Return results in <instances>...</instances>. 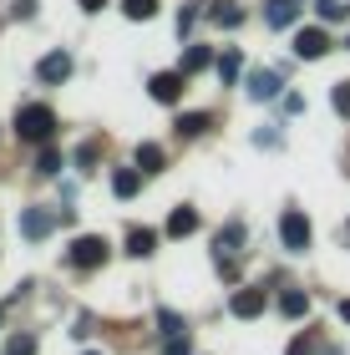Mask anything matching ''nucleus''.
I'll return each mask as SVG.
<instances>
[{"label":"nucleus","instance_id":"f257e3e1","mask_svg":"<svg viewBox=\"0 0 350 355\" xmlns=\"http://www.w3.org/2000/svg\"><path fill=\"white\" fill-rule=\"evenodd\" d=\"M51 127H56V112L46 102H30V107L15 112V137H21V142H46Z\"/></svg>","mask_w":350,"mask_h":355},{"label":"nucleus","instance_id":"f03ea898","mask_svg":"<svg viewBox=\"0 0 350 355\" xmlns=\"http://www.w3.org/2000/svg\"><path fill=\"white\" fill-rule=\"evenodd\" d=\"M67 259H71L76 269H102L107 259H112V244H107L102 234H82V239H71Z\"/></svg>","mask_w":350,"mask_h":355},{"label":"nucleus","instance_id":"7ed1b4c3","mask_svg":"<svg viewBox=\"0 0 350 355\" xmlns=\"http://www.w3.org/2000/svg\"><path fill=\"white\" fill-rule=\"evenodd\" d=\"M310 239H315L310 218L299 214V208H284V218H279V244L290 249V254H305V249H310Z\"/></svg>","mask_w":350,"mask_h":355},{"label":"nucleus","instance_id":"20e7f679","mask_svg":"<svg viewBox=\"0 0 350 355\" xmlns=\"http://www.w3.org/2000/svg\"><path fill=\"white\" fill-rule=\"evenodd\" d=\"M325 51H330V36H325L320 26H299L295 31V56L299 61H320Z\"/></svg>","mask_w":350,"mask_h":355},{"label":"nucleus","instance_id":"39448f33","mask_svg":"<svg viewBox=\"0 0 350 355\" xmlns=\"http://www.w3.org/2000/svg\"><path fill=\"white\" fill-rule=\"evenodd\" d=\"M244 87H249V96H254V102H274V96L284 92V82H279V71H269V67H259V71H249V76H244Z\"/></svg>","mask_w":350,"mask_h":355},{"label":"nucleus","instance_id":"423d86ee","mask_svg":"<svg viewBox=\"0 0 350 355\" xmlns=\"http://www.w3.org/2000/svg\"><path fill=\"white\" fill-rule=\"evenodd\" d=\"M229 310H234L238 320H259V315L269 310V295H264V289H254V284H249V289H238V295L229 300Z\"/></svg>","mask_w":350,"mask_h":355},{"label":"nucleus","instance_id":"0eeeda50","mask_svg":"<svg viewBox=\"0 0 350 355\" xmlns=\"http://www.w3.org/2000/svg\"><path fill=\"white\" fill-rule=\"evenodd\" d=\"M183 82H188V76L183 71H157L152 76V82H148V92H152V102H178V96H183Z\"/></svg>","mask_w":350,"mask_h":355},{"label":"nucleus","instance_id":"6e6552de","mask_svg":"<svg viewBox=\"0 0 350 355\" xmlns=\"http://www.w3.org/2000/svg\"><path fill=\"white\" fill-rule=\"evenodd\" d=\"M36 76H41L46 87H61V82H67V76H71V56H67V51H51V56H41Z\"/></svg>","mask_w":350,"mask_h":355},{"label":"nucleus","instance_id":"1a4fd4ad","mask_svg":"<svg viewBox=\"0 0 350 355\" xmlns=\"http://www.w3.org/2000/svg\"><path fill=\"white\" fill-rule=\"evenodd\" d=\"M51 223H56L51 208H26V214H21V234L26 239H46V234H51Z\"/></svg>","mask_w":350,"mask_h":355},{"label":"nucleus","instance_id":"9d476101","mask_svg":"<svg viewBox=\"0 0 350 355\" xmlns=\"http://www.w3.org/2000/svg\"><path fill=\"white\" fill-rule=\"evenodd\" d=\"M193 229H198V208L178 203V208H173V214H168V234H173V239H188Z\"/></svg>","mask_w":350,"mask_h":355},{"label":"nucleus","instance_id":"9b49d317","mask_svg":"<svg viewBox=\"0 0 350 355\" xmlns=\"http://www.w3.org/2000/svg\"><path fill=\"white\" fill-rule=\"evenodd\" d=\"M295 15H299V0H269V6H264L269 26H295Z\"/></svg>","mask_w":350,"mask_h":355},{"label":"nucleus","instance_id":"f8f14e48","mask_svg":"<svg viewBox=\"0 0 350 355\" xmlns=\"http://www.w3.org/2000/svg\"><path fill=\"white\" fill-rule=\"evenodd\" d=\"M213 71H218V82H224V87H234V82H238V71H244V56H238L234 46H229V51L213 61Z\"/></svg>","mask_w":350,"mask_h":355},{"label":"nucleus","instance_id":"ddd939ff","mask_svg":"<svg viewBox=\"0 0 350 355\" xmlns=\"http://www.w3.org/2000/svg\"><path fill=\"white\" fill-rule=\"evenodd\" d=\"M137 188H142V168H117L112 173V193L117 198H132Z\"/></svg>","mask_w":350,"mask_h":355},{"label":"nucleus","instance_id":"4468645a","mask_svg":"<svg viewBox=\"0 0 350 355\" xmlns=\"http://www.w3.org/2000/svg\"><path fill=\"white\" fill-rule=\"evenodd\" d=\"M152 249H157V234L152 229H132V234H127V254H132V259H148Z\"/></svg>","mask_w":350,"mask_h":355},{"label":"nucleus","instance_id":"2eb2a0df","mask_svg":"<svg viewBox=\"0 0 350 355\" xmlns=\"http://www.w3.org/2000/svg\"><path fill=\"white\" fill-rule=\"evenodd\" d=\"M203 67H213V51L209 46H188V56H183V76H193V71H203Z\"/></svg>","mask_w":350,"mask_h":355},{"label":"nucleus","instance_id":"dca6fc26","mask_svg":"<svg viewBox=\"0 0 350 355\" xmlns=\"http://www.w3.org/2000/svg\"><path fill=\"white\" fill-rule=\"evenodd\" d=\"M137 168L142 173H163V148H157V142H142L137 148Z\"/></svg>","mask_w":350,"mask_h":355},{"label":"nucleus","instance_id":"f3484780","mask_svg":"<svg viewBox=\"0 0 350 355\" xmlns=\"http://www.w3.org/2000/svg\"><path fill=\"white\" fill-rule=\"evenodd\" d=\"M122 15H127V21H152L157 0H122Z\"/></svg>","mask_w":350,"mask_h":355},{"label":"nucleus","instance_id":"a211bd4d","mask_svg":"<svg viewBox=\"0 0 350 355\" xmlns=\"http://www.w3.org/2000/svg\"><path fill=\"white\" fill-rule=\"evenodd\" d=\"M279 310H284V315H290V320H299V315H305V310H310V295H305V289H290V295H284V300H279Z\"/></svg>","mask_w":350,"mask_h":355},{"label":"nucleus","instance_id":"6ab92c4d","mask_svg":"<svg viewBox=\"0 0 350 355\" xmlns=\"http://www.w3.org/2000/svg\"><path fill=\"white\" fill-rule=\"evenodd\" d=\"M203 127H209V112H188V117H178V132L183 137H198Z\"/></svg>","mask_w":350,"mask_h":355},{"label":"nucleus","instance_id":"aec40b11","mask_svg":"<svg viewBox=\"0 0 350 355\" xmlns=\"http://www.w3.org/2000/svg\"><path fill=\"white\" fill-rule=\"evenodd\" d=\"M209 15H213L218 26H229V31H234V26H244V10H234V6H209Z\"/></svg>","mask_w":350,"mask_h":355},{"label":"nucleus","instance_id":"412c9836","mask_svg":"<svg viewBox=\"0 0 350 355\" xmlns=\"http://www.w3.org/2000/svg\"><path fill=\"white\" fill-rule=\"evenodd\" d=\"M345 10L350 6H340V0H315V15H320V21H345Z\"/></svg>","mask_w":350,"mask_h":355},{"label":"nucleus","instance_id":"4be33fe9","mask_svg":"<svg viewBox=\"0 0 350 355\" xmlns=\"http://www.w3.org/2000/svg\"><path fill=\"white\" fill-rule=\"evenodd\" d=\"M330 107H335L340 117H350V82H335V87H330Z\"/></svg>","mask_w":350,"mask_h":355},{"label":"nucleus","instance_id":"5701e85b","mask_svg":"<svg viewBox=\"0 0 350 355\" xmlns=\"http://www.w3.org/2000/svg\"><path fill=\"white\" fill-rule=\"evenodd\" d=\"M157 325H163V335H168V340H173V335H188V325H183V320L173 315V310H157Z\"/></svg>","mask_w":350,"mask_h":355},{"label":"nucleus","instance_id":"b1692460","mask_svg":"<svg viewBox=\"0 0 350 355\" xmlns=\"http://www.w3.org/2000/svg\"><path fill=\"white\" fill-rule=\"evenodd\" d=\"M36 173H46V178H51V173H61V153H51V148H46V153H41V163H36Z\"/></svg>","mask_w":350,"mask_h":355},{"label":"nucleus","instance_id":"393cba45","mask_svg":"<svg viewBox=\"0 0 350 355\" xmlns=\"http://www.w3.org/2000/svg\"><path fill=\"white\" fill-rule=\"evenodd\" d=\"M163 355H193V340H188V335H173V340L163 345Z\"/></svg>","mask_w":350,"mask_h":355},{"label":"nucleus","instance_id":"a878e982","mask_svg":"<svg viewBox=\"0 0 350 355\" xmlns=\"http://www.w3.org/2000/svg\"><path fill=\"white\" fill-rule=\"evenodd\" d=\"M10 355H36V340H30V335H15V340H10Z\"/></svg>","mask_w":350,"mask_h":355},{"label":"nucleus","instance_id":"bb28decb","mask_svg":"<svg viewBox=\"0 0 350 355\" xmlns=\"http://www.w3.org/2000/svg\"><path fill=\"white\" fill-rule=\"evenodd\" d=\"M15 15H21V21H30V15H36V0H15Z\"/></svg>","mask_w":350,"mask_h":355},{"label":"nucleus","instance_id":"cd10ccee","mask_svg":"<svg viewBox=\"0 0 350 355\" xmlns=\"http://www.w3.org/2000/svg\"><path fill=\"white\" fill-rule=\"evenodd\" d=\"M290 355H315V350H310V340H290Z\"/></svg>","mask_w":350,"mask_h":355},{"label":"nucleus","instance_id":"c85d7f7f","mask_svg":"<svg viewBox=\"0 0 350 355\" xmlns=\"http://www.w3.org/2000/svg\"><path fill=\"white\" fill-rule=\"evenodd\" d=\"M102 6H107V0H82V10H87V15H97Z\"/></svg>","mask_w":350,"mask_h":355},{"label":"nucleus","instance_id":"c756f323","mask_svg":"<svg viewBox=\"0 0 350 355\" xmlns=\"http://www.w3.org/2000/svg\"><path fill=\"white\" fill-rule=\"evenodd\" d=\"M340 320H345V325H350V300H340Z\"/></svg>","mask_w":350,"mask_h":355},{"label":"nucleus","instance_id":"7c9ffc66","mask_svg":"<svg viewBox=\"0 0 350 355\" xmlns=\"http://www.w3.org/2000/svg\"><path fill=\"white\" fill-rule=\"evenodd\" d=\"M345 239H350V223H345Z\"/></svg>","mask_w":350,"mask_h":355},{"label":"nucleus","instance_id":"2f4dec72","mask_svg":"<svg viewBox=\"0 0 350 355\" xmlns=\"http://www.w3.org/2000/svg\"><path fill=\"white\" fill-rule=\"evenodd\" d=\"M0 315H6V310H0Z\"/></svg>","mask_w":350,"mask_h":355}]
</instances>
